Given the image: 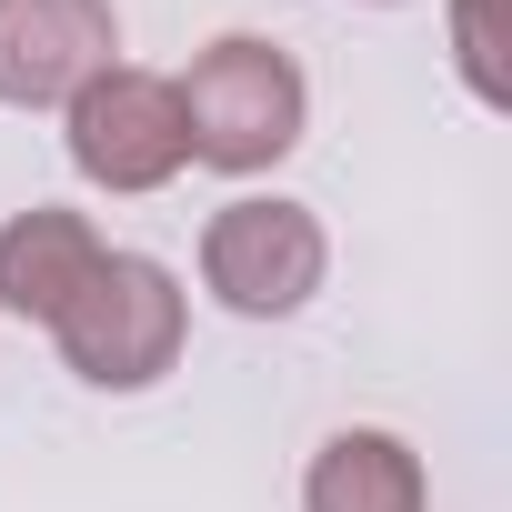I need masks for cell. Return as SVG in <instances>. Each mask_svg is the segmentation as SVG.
<instances>
[{
	"instance_id": "cell-2",
	"label": "cell",
	"mask_w": 512,
	"mask_h": 512,
	"mask_svg": "<svg viewBox=\"0 0 512 512\" xmlns=\"http://www.w3.org/2000/svg\"><path fill=\"white\" fill-rule=\"evenodd\" d=\"M51 342H61V362L91 392H151L181 362V342H191V292H181L171 262H151V251H101V272L51 322Z\"/></svg>"
},
{
	"instance_id": "cell-6",
	"label": "cell",
	"mask_w": 512,
	"mask_h": 512,
	"mask_svg": "<svg viewBox=\"0 0 512 512\" xmlns=\"http://www.w3.org/2000/svg\"><path fill=\"white\" fill-rule=\"evenodd\" d=\"M101 251H111V241H101L81 211H51V201L11 211V221H0V312L51 332V322L81 302V282L101 272Z\"/></svg>"
},
{
	"instance_id": "cell-4",
	"label": "cell",
	"mask_w": 512,
	"mask_h": 512,
	"mask_svg": "<svg viewBox=\"0 0 512 512\" xmlns=\"http://www.w3.org/2000/svg\"><path fill=\"white\" fill-rule=\"evenodd\" d=\"M61 141H71V171L91 191H161L191 161L181 91L161 71H141V61H111L101 81H81L61 101Z\"/></svg>"
},
{
	"instance_id": "cell-5",
	"label": "cell",
	"mask_w": 512,
	"mask_h": 512,
	"mask_svg": "<svg viewBox=\"0 0 512 512\" xmlns=\"http://www.w3.org/2000/svg\"><path fill=\"white\" fill-rule=\"evenodd\" d=\"M111 61H121L111 0H0V101L11 111H61Z\"/></svg>"
},
{
	"instance_id": "cell-3",
	"label": "cell",
	"mask_w": 512,
	"mask_h": 512,
	"mask_svg": "<svg viewBox=\"0 0 512 512\" xmlns=\"http://www.w3.org/2000/svg\"><path fill=\"white\" fill-rule=\"evenodd\" d=\"M332 272V241L302 201L282 191H241L201 221V292L241 322H292Z\"/></svg>"
},
{
	"instance_id": "cell-7",
	"label": "cell",
	"mask_w": 512,
	"mask_h": 512,
	"mask_svg": "<svg viewBox=\"0 0 512 512\" xmlns=\"http://www.w3.org/2000/svg\"><path fill=\"white\" fill-rule=\"evenodd\" d=\"M302 512H432V472H422V452H412L402 432L352 422V432H332V442L312 452Z\"/></svg>"
},
{
	"instance_id": "cell-8",
	"label": "cell",
	"mask_w": 512,
	"mask_h": 512,
	"mask_svg": "<svg viewBox=\"0 0 512 512\" xmlns=\"http://www.w3.org/2000/svg\"><path fill=\"white\" fill-rule=\"evenodd\" d=\"M452 61L472 81V101H512V71H502V0H452Z\"/></svg>"
},
{
	"instance_id": "cell-1",
	"label": "cell",
	"mask_w": 512,
	"mask_h": 512,
	"mask_svg": "<svg viewBox=\"0 0 512 512\" xmlns=\"http://www.w3.org/2000/svg\"><path fill=\"white\" fill-rule=\"evenodd\" d=\"M171 91H181L191 161H211V171H231V181L292 161V151H302V121H312L302 61H292L282 41H262V31H221Z\"/></svg>"
}]
</instances>
